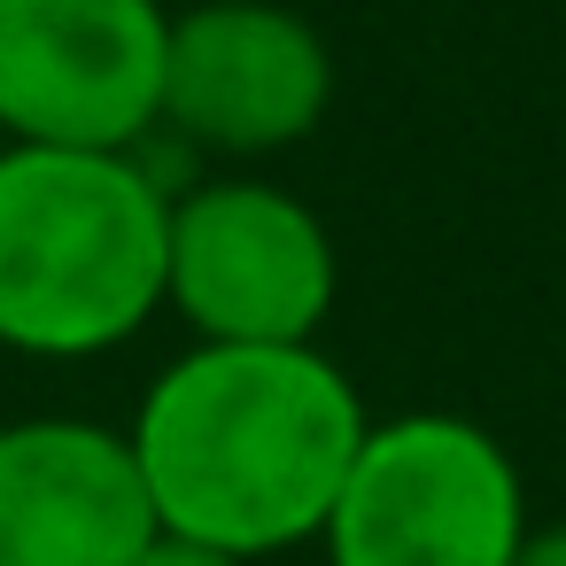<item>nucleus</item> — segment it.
<instances>
[{
  "mask_svg": "<svg viewBox=\"0 0 566 566\" xmlns=\"http://www.w3.org/2000/svg\"><path fill=\"white\" fill-rule=\"evenodd\" d=\"M133 566H241V558H226V551H202V543H187V535H156Z\"/></svg>",
  "mask_w": 566,
  "mask_h": 566,
  "instance_id": "nucleus-8",
  "label": "nucleus"
},
{
  "mask_svg": "<svg viewBox=\"0 0 566 566\" xmlns=\"http://www.w3.org/2000/svg\"><path fill=\"white\" fill-rule=\"evenodd\" d=\"M365 427L373 419L357 403V380L318 342H195L156 373L125 434L156 527L256 566L326 535Z\"/></svg>",
  "mask_w": 566,
  "mask_h": 566,
  "instance_id": "nucleus-1",
  "label": "nucleus"
},
{
  "mask_svg": "<svg viewBox=\"0 0 566 566\" xmlns=\"http://www.w3.org/2000/svg\"><path fill=\"white\" fill-rule=\"evenodd\" d=\"M512 566H566V520L527 527V543H520V558H512Z\"/></svg>",
  "mask_w": 566,
  "mask_h": 566,
  "instance_id": "nucleus-9",
  "label": "nucleus"
},
{
  "mask_svg": "<svg viewBox=\"0 0 566 566\" xmlns=\"http://www.w3.org/2000/svg\"><path fill=\"white\" fill-rule=\"evenodd\" d=\"M164 0H0L9 148L133 156L164 125Z\"/></svg>",
  "mask_w": 566,
  "mask_h": 566,
  "instance_id": "nucleus-5",
  "label": "nucleus"
},
{
  "mask_svg": "<svg viewBox=\"0 0 566 566\" xmlns=\"http://www.w3.org/2000/svg\"><path fill=\"white\" fill-rule=\"evenodd\" d=\"M171 179L148 156L0 148V349L102 357L164 311Z\"/></svg>",
  "mask_w": 566,
  "mask_h": 566,
  "instance_id": "nucleus-2",
  "label": "nucleus"
},
{
  "mask_svg": "<svg viewBox=\"0 0 566 566\" xmlns=\"http://www.w3.org/2000/svg\"><path fill=\"white\" fill-rule=\"evenodd\" d=\"M156 535L133 434L102 419L0 427V566H133Z\"/></svg>",
  "mask_w": 566,
  "mask_h": 566,
  "instance_id": "nucleus-7",
  "label": "nucleus"
},
{
  "mask_svg": "<svg viewBox=\"0 0 566 566\" xmlns=\"http://www.w3.org/2000/svg\"><path fill=\"white\" fill-rule=\"evenodd\" d=\"M334 233L303 195L272 179H210L171 195L164 311H179L195 342H318V326L334 318Z\"/></svg>",
  "mask_w": 566,
  "mask_h": 566,
  "instance_id": "nucleus-4",
  "label": "nucleus"
},
{
  "mask_svg": "<svg viewBox=\"0 0 566 566\" xmlns=\"http://www.w3.org/2000/svg\"><path fill=\"white\" fill-rule=\"evenodd\" d=\"M318 543L326 566H512L527 543V489L489 427L403 411L365 427Z\"/></svg>",
  "mask_w": 566,
  "mask_h": 566,
  "instance_id": "nucleus-3",
  "label": "nucleus"
},
{
  "mask_svg": "<svg viewBox=\"0 0 566 566\" xmlns=\"http://www.w3.org/2000/svg\"><path fill=\"white\" fill-rule=\"evenodd\" d=\"M334 102L326 40L280 0H202L171 17L164 125L210 156H280Z\"/></svg>",
  "mask_w": 566,
  "mask_h": 566,
  "instance_id": "nucleus-6",
  "label": "nucleus"
}]
</instances>
